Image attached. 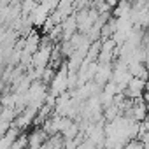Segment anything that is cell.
Wrapping results in <instances>:
<instances>
[{"mask_svg":"<svg viewBox=\"0 0 149 149\" xmlns=\"http://www.w3.org/2000/svg\"><path fill=\"white\" fill-rule=\"evenodd\" d=\"M28 140H30V147L40 149V147L46 144V140H47V133H46L44 128H37V130H33V132L28 135Z\"/></svg>","mask_w":149,"mask_h":149,"instance_id":"obj_1","label":"cell"},{"mask_svg":"<svg viewBox=\"0 0 149 149\" xmlns=\"http://www.w3.org/2000/svg\"><path fill=\"white\" fill-rule=\"evenodd\" d=\"M144 147H146V146H144L139 139H133V140H130L123 149H144Z\"/></svg>","mask_w":149,"mask_h":149,"instance_id":"obj_2","label":"cell"}]
</instances>
